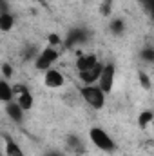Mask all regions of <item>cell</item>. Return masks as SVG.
<instances>
[{"mask_svg":"<svg viewBox=\"0 0 154 156\" xmlns=\"http://www.w3.org/2000/svg\"><path fill=\"white\" fill-rule=\"evenodd\" d=\"M89 140L102 153H113L116 149V144L113 140V136L105 129H102V127H91L89 129Z\"/></svg>","mask_w":154,"mask_h":156,"instance_id":"1","label":"cell"},{"mask_svg":"<svg viewBox=\"0 0 154 156\" xmlns=\"http://www.w3.org/2000/svg\"><path fill=\"white\" fill-rule=\"evenodd\" d=\"M80 96H82V100H83L89 107H93V109H103V107H105V96H107V94L100 89L98 83L83 85V87L80 89Z\"/></svg>","mask_w":154,"mask_h":156,"instance_id":"2","label":"cell"},{"mask_svg":"<svg viewBox=\"0 0 154 156\" xmlns=\"http://www.w3.org/2000/svg\"><path fill=\"white\" fill-rule=\"evenodd\" d=\"M60 56V49L58 47H53V45H45L42 51H38V55L35 56V67L38 71H47L53 67V64L58 60Z\"/></svg>","mask_w":154,"mask_h":156,"instance_id":"3","label":"cell"},{"mask_svg":"<svg viewBox=\"0 0 154 156\" xmlns=\"http://www.w3.org/2000/svg\"><path fill=\"white\" fill-rule=\"evenodd\" d=\"M114 82H116V66L114 64H105L103 69H102L100 80H98L100 89H102L105 94H109V93H113V89H114Z\"/></svg>","mask_w":154,"mask_h":156,"instance_id":"4","label":"cell"},{"mask_svg":"<svg viewBox=\"0 0 154 156\" xmlns=\"http://www.w3.org/2000/svg\"><path fill=\"white\" fill-rule=\"evenodd\" d=\"M15 102L24 109V111H29L35 104V98L31 94V91L22 85V83H15Z\"/></svg>","mask_w":154,"mask_h":156,"instance_id":"5","label":"cell"},{"mask_svg":"<svg viewBox=\"0 0 154 156\" xmlns=\"http://www.w3.org/2000/svg\"><path fill=\"white\" fill-rule=\"evenodd\" d=\"M44 83H45V87H49V89H60V87L65 85V76H64L62 71L51 67V69H47V71L44 73Z\"/></svg>","mask_w":154,"mask_h":156,"instance_id":"6","label":"cell"},{"mask_svg":"<svg viewBox=\"0 0 154 156\" xmlns=\"http://www.w3.org/2000/svg\"><path fill=\"white\" fill-rule=\"evenodd\" d=\"M87 42V31L85 29H73L69 35H67V38L64 40V45L67 47V49H71V47H76V45H82V44H85Z\"/></svg>","mask_w":154,"mask_h":156,"instance_id":"7","label":"cell"},{"mask_svg":"<svg viewBox=\"0 0 154 156\" xmlns=\"http://www.w3.org/2000/svg\"><path fill=\"white\" fill-rule=\"evenodd\" d=\"M98 64H100V60L96 58V55H93V53H85V55H82V56L76 60V71L78 73L89 71V69L96 67Z\"/></svg>","mask_w":154,"mask_h":156,"instance_id":"8","label":"cell"},{"mask_svg":"<svg viewBox=\"0 0 154 156\" xmlns=\"http://www.w3.org/2000/svg\"><path fill=\"white\" fill-rule=\"evenodd\" d=\"M102 69H103V66L98 64L96 67H93V69H89V71L78 73V76H80V80H82L83 85H93V83H98L100 75H102Z\"/></svg>","mask_w":154,"mask_h":156,"instance_id":"9","label":"cell"},{"mask_svg":"<svg viewBox=\"0 0 154 156\" xmlns=\"http://www.w3.org/2000/svg\"><path fill=\"white\" fill-rule=\"evenodd\" d=\"M4 153L5 156H26L24 153V149L20 147V144L18 142H15L11 136H4Z\"/></svg>","mask_w":154,"mask_h":156,"instance_id":"10","label":"cell"},{"mask_svg":"<svg viewBox=\"0 0 154 156\" xmlns=\"http://www.w3.org/2000/svg\"><path fill=\"white\" fill-rule=\"evenodd\" d=\"M4 105H5L4 109H5V115L9 116V120H13L15 123H20V122L24 120V113H26V111H24L15 100L9 102V104H4Z\"/></svg>","mask_w":154,"mask_h":156,"instance_id":"11","label":"cell"},{"mask_svg":"<svg viewBox=\"0 0 154 156\" xmlns=\"http://www.w3.org/2000/svg\"><path fill=\"white\" fill-rule=\"evenodd\" d=\"M15 100V85H11L5 78L0 80V102L2 104H9Z\"/></svg>","mask_w":154,"mask_h":156,"instance_id":"12","label":"cell"},{"mask_svg":"<svg viewBox=\"0 0 154 156\" xmlns=\"http://www.w3.org/2000/svg\"><path fill=\"white\" fill-rule=\"evenodd\" d=\"M15 27V16L9 11H0V31L9 33Z\"/></svg>","mask_w":154,"mask_h":156,"instance_id":"13","label":"cell"},{"mask_svg":"<svg viewBox=\"0 0 154 156\" xmlns=\"http://www.w3.org/2000/svg\"><path fill=\"white\" fill-rule=\"evenodd\" d=\"M67 147H69V151L75 153V154H83V153H85V144L78 138L76 134H71V136L67 138Z\"/></svg>","mask_w":154,"mask_h":156,"instance_id":"14","label":"cell"},{"mask_svg":"<svg viewBox=\"0 0 154 156\" xmlns=\"http://www.w3.org/2000/svg\"><path fill=\"white\" fill-rule=\"evenodd\" d=\"M152 122H154V113L152 111H143V113H140V116H138V125H140L142 129L152 125Z\"/></svg>","mask_w":154,"mask_h":156,"instance_id":"15","label":"cell"},{"mask_svg":"<svg viewBox=\"0 0 154 156\" xmlns=\"http://www.w3.org/2000/svg\"><path fill=\"white\" fill-rule=\"evenodd\" d=\"M109 29H111V33L113 35H123V31H125V22H123V18H113L111 20V24H109Z\"/></svg>","mask_w":154,"mask_h":156,"instance_id":"16","label":"cell"},{"mask_svg":"<svg viewBox=\"0 0 154 156\" xmlns=\"http://www.w3.org/2000/svg\"><path fill=\"white\" fill-rule=\"evenodd\" d=\"M142 60H145L147 64H152L154 66V47H145L142 53H140Z\"/></svg>","mask_w":154,"mask_h":156,"instance_id":"17","label":"cell"},{"mask_svg":"<svg viewBox=\"0 0 154 156\" xmlns=\"http://www.w3.org/2000/svg\"><path fill=\"white\" fill-rule=\"evenodd\" d=\"M138 80H140L142 89H145V91H149V89H151V78H149V75H147V73L140 71V73H138Z\"/></svg>","mask_w":154,"mask_h":156,"instance_id":"18","label":"cell"},{"mask_svg":"<svg viewBox=\"0 0 154 156\" xmlns=\"http://www.w3.org/2000/svg\"><path fill=\"white\" fill-rule=\"evenodd\" d=\"M143 7H145V11L149 13V16L154 20V0H138Z\"/></svg>","mask_w":154,"mask_h":156,"instance_id":"19","label":"cell"},{"mask_svg":"<svg viewBox=\"0 0 154 156\" xmlns=\"http://www.w3.org/2000/svg\"><path fill=\"white\" fill-rule=\"evenodd\" d=\"M62 44H64V40L60 38L58 35H54V33H51V35H49V44H47V45H53V47H60Z\"/></svg>","mask_w":154,"mask_h":156,"instance_id":"20","label":"cell"},{"mask_svg":"<svg viewBox=\"0 0 154 156\" xmlns=\"http://www.w3.org/2000/svg\"><path fill=\"white\" fill-rule=\"evenodd\" d=\"M2 75H4L5 80H7V78H11V76H13V67H11L9 64H4V66H2Z\"/></svg>","mask_w":154,"mask_h":156,"instance_id":"21","label":"cell"},{"mask_svg":"<svg viewBox=\"0 0 154 156\" xmlns=\"http://www.w3.org/2000/svg\"><path fill=\"white\" fill-rule=\"evenodd\" d=\"M37 2H45V0H37Z\"/></svg>","mask_w":154,"mask_h":156,"instance_id":"22","label":"cell"}]
</instances>
